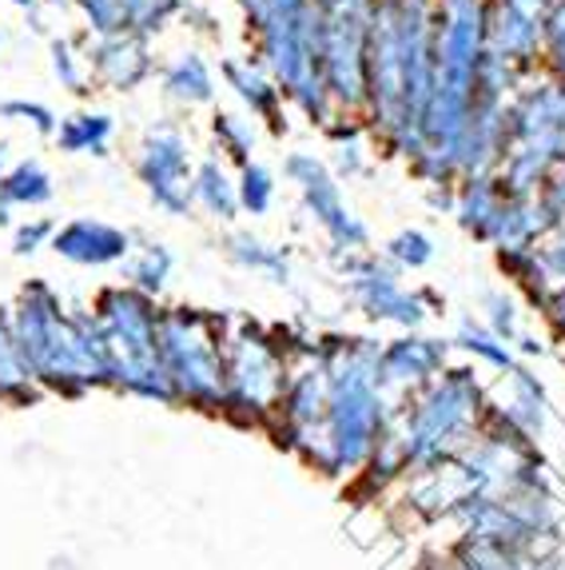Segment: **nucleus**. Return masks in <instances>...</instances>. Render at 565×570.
Wrapping results in <instances>:
<instances>
[{
  "instance_id": "obj_9",
  "label": "nucleus",
  "mask_w": 565,
  "mask_h": 570,
  "mask_svg": "<svg viewBox=\"0 0 565 570\" xmlns=\"http://www.w3.org/2000/svg\"><path fill=\"white\" fill-rule=\"evenodd\" d=\"M85 12L88 32L96 37H156L171 24L176 12H184V0H72Z\"/></svg>"
},
{
  "instance_id": "obj_23",
  "label": "nucleus",
  "mask_w": 565,
  "mask_h": 570,
  "mask_svg": "<svg viewBox=\"0 0 565 570\" xmlns=\"http://www.w3.org/2000/svg\"><path fill=\"white\" fill-rule=\"evenodd\" d=\"M454 343H458V347H466L470 355H478V360L494 363V367H514V352H509V343H502L486 324L462 320L458 332H454Z\"/></svg>"
},
{
  "instance_id": "obj_19",
  "label": "nucleus",
  "mask_w": 565,
  "mask_h": 570,
  "mask_svg": "<svg viewBox=\"0 0 565 570\" xmlns=\"http://www.w3.org/2000/svg\"><path fill=\"white\" fill-rule=\"evenodd\" d=\"M29 360L20 352V340H17V327H12V312L9 307H0V395L12 400V395H24L29 391Z\"/></svg>"
},
{
  "instance_id": "obj_21",
  "label": "nucleus",
  "mask_w": 565,
  "mask_h": 570,
  "mask_svg": "<svg viewBox=\"0 0 565 570\" xmlns=\"http://www.w3.org/2000/svg\"><path fill=\"white\" fill-rule=\"evenodd\" d=\"M211 136H216V148L224 153V160L231 164H251V153H255V124L244 120L239 112H224L219 108L211 116Z\"/></svg>"
},
{
  "instance_id": "obj_34",
  "label": "nucleus",
  "mask_w": 565,
  "mask_h": 570,
  "mask_svg": "<svg viewBox=\"0 0 565 570\" xmlns=\"http://www.w3.org/2000/svg\"><path fill=\"white\" fill-rule=\"evenodd\" d=\"M239 9H244V17H247V24H251L255 17H259V9H264V0H236Z\"/></svg>"
},
{
  "instance_id": "obj_5",
  "label": "nucleus",
  "mask_w": 565,
  "mask_h": 570,
  "mask_svg": "<svg viewBox=\"0 0 565 570\" xmlns=\"http://www.w3.org/2000/svg\"><path fill=\"white\" fill-rule=\"evenodd\" d=\"M335 264H339L343 279H347L350 299L358 304V312L375 320V324H395L406 332H418L430 315L423 292H406L398 284V267L387 256H375V252H335Z\"/></svg>"
},
{
  "instance_id": "obj_4",
  "label": "nucleus",
  "mask_w": 565,
  "mask_h": 570,
  "mask_svg": "<svg viewBox=\"0 0 565 570\" xmlns=\"http://www.w3.org/2000/svg\"><path fill=\"white\" fill-rule=\"evenodd\" d=\"M227 315H216L208 307H171L160 315V360L168 380L176 383L184 395H219L224 387V352L219 343H227Z\"/></svg>"
},
{
  "instance_id": "obj_25",
  "label": "nucleus",
  "mask_w": 565,
  "mask_h": 570,
  "mask_svg": "<svg viewBox=\"0 0 565 570\" xmlns=\"http://www.w3.org/2000/svg\"><path fill=\"white\" fill-rule=\"evenodd\" d=\"M48 52H52V72H57V80H60V88H68V92H76V96H88L92 92V80H88V72H85V57L76 52V45L68 37H52L48 40Z\"/></svg>"
},
{
  "instance_id": "obj_13",
  "label": "nucleus",
  "mask_w": 565,
  "mask_h": 570,
  "mask_svg": "<svg viewBox=\"0 0 565 570\" xmlns=\"http://www.w3.org/2000/svg\"><path fill=\"white\" fill-rule=\"evenodd\" d=\"M446 363V343L430 335H398L378 352V380H426Z\"/></svg>"
},
{
  "instance_id": "obj_18",
  "label": "nucleus",
  "mask_w": 565,
  "mask_h": 570,
  "mask_svg": "<svg viewBox=\"0 0 565 570\" xmlns=\"http://www.w3.org/2000/svg\"><path fill=\"white\" fill-rule=\"evenodd\" d=\"M52 176L40 160H20L0 176V204L4 208H40L52 200Z\"/></svg>"
},
{
  "instance_id": "obj_6",
  "label": "nucleus",
  "mask_w": 565,
  "mask_h": 570,
  "mask_svg": "<svg viewBox=\"0 0 565 570\" xmlns=\"http://www.w3.org/2000/svg\"><path fill=\"white\" fill-rule=\"evenodd\" d=\"M136 176H140L151 204L163 216H188V208L196 204L191 200L196 164H191V144L179 124L160 120L143 132L140 156H136Z\"/></svg>"
},
{
  "instance_id": "obj_12",
  "label": "nucleus",
  "mask_w": 565,
  "mask_h": 570,
  "mask_svg": "<svg viewBox=\"0 0 565 570\" xmlns=\"http://www.w3.org/2000/svg\"><path fill=\"white\" fill-rule=\"evenodd\" d=\"M219 72H224V80L231 85V92L251 108V116L271 124L275 136L287 132V120H282V100H287V96H282V88L275 85V77L267 68L251 65V60H224Z\"/></svg>"
},
{
  "instance_id": "obj_35",
  "label": "nucleus",
  "mask_w": 565,
  "mask_h": 570,
  "mask_svg": "<svg viewBox=\"0 0 565 570\" xmlns=\"http://www.w3.org/2000/svg\"><path fill=\"white\" fill-rule=\"evenodd\" d=\"M4 171H9V144L0 140V176H4Z\"/></svg>"
},
{
  "instance_id": "obj_14",
  "label": "nucleus",
  "mask_w": 565,
  "mask_h": 570,
  "mask_svg": "<svg viewBox=\"0 0 565 570\" xmlns=\"http://www.w3.org/2000/svg\"><path fill=\"white\" fill-rule=\"evenodd\" d=\"M160 85H163V96L176 100V105L199 108L216 100V72H211V65L199 57V52H179L160 72Z\"/></svg>"
},
{
  "instance_id": "obj_28",
  "label": "nucleus",
  "mask_w": 565,
  "mask_h": 570,
  "mask_svg": "<svg viewBox=\"0 0 565 570\" xmlns=\"http://www.w3.org/2000/svg\"><path fill=\"white\" fill-rule=\"evenodd\" d=\"M482 307H486V327H490L502 343L518 340V304H514L506 292H486Z\"/></svg>"
},
{
  "instance_id": "obj_29",
  "label": "nucleus",
  "mask_w": 565,
  "mask_h": 570,
  "mask_svg": "<svg viewBox=\"0 0 565 570\" xmlns=\"http://www.w3.org/2000/svg\"><path fill=\"white\" fill-rule=\"evenodd\" d=\"M542 45H546V60L557 77L565 80V0H554V9L546 12L542 24Z\"/></svg>"
},
{
  "instance_id": "obj_17",
  "label": "nucleus",
  "mask_w": 565,
  "mask_h": 570,
  "mask_svg": "<svg viewBox=\"0 0 565 570\" xmlns=\"http://www.w3.org/2000/svg\"><path fill=\"white\" fill-rule=\"evenodd\" d=\"M191 200L204 204V212L216 216V219H236L239 216V188L216 156L204 160V164H196V176H191Z\"/></svg>"
},
{
  "instance_id": "obj_32",
  "label": "nucleus",
  "mask_w": 565,
  "mask_h": 570,
  "mask_svg": "<svg viewBox=\"0 0 565 570\" xmlns=\"http://www.w3.org/2000/svg\"><path fill=\"white\" fill-rule=\"evenodd\" d=\"M184 20H191V29L204 32V37H216V17L208 9H199V4H184Z\"/></svg>"
},
{
  "instance_id": "obj_8",
  "label": "nucleus",
  "mask_w": 565,
  "mask_h": 570,
  "mask_svg": "<svg viewBox=\"0 0 565 570\" xmlns=\"http://www.w3.org/2000/svg\"><path fill=\"white\" fill-rule=\"evenodd\" d=\"M96 324L105 327L112 347V371L120 363L156 360L160 355V307L156 299L136 287H105L96 295Z\"/></svg>"
},
{
  "instance_id": "obj_2",
  "label": "nucleus",
  "mask_w": 565,
  "mask_h": 570,
  "mask_svg": "<svg viewBox=\"0 0 565 570\" xmlns=\"http://www.w3.org/2000/svg\"><path fill=\"white\" fill-rule=\"evenodd\" d=\"M20 352L29 360V371L52 387H85V383L112 380V347L105 340V327L96 324L92 312H65L60 295L44 284L20 287V299L12 307Z\"/></svg>"
},
{
  "instance_id": "obj_20",
  "label": "nucleus",
  "mask_w": 565,
  "mask_h": 570,
  "mask_svg": "<svg viewBox=\"0 0 565 570\" xmlns=\"http://www.w3.org/2000/svg\"><path fill=\"white\" fill-rule=\"evenodd\" d=\"M171 252L163 244H143L140 256L136 259H123V276H128V287H136V292L143 295H156L168 287V276H171Z\"/></svg>"
},
{
  "instance_id": "obj_30",
  "label": "nucleus",
  "mask_w": 565,
  "mask_h": 570,
  "mask_svg": "<svg viewBox=\"0 0 565 570\" xmlns=\"http://www.w3.org/2000/svg\"><path fill=\"white\" fill-rule=\"evenodd\" d=\"M52 236H57V224L44 216H32L12 232V252L17 256H37L40 247H52Z\"/></svg>"
},
{
  "instance_id": "obj_1",
  "label": "nucleus",
  "mask_w": 565,
  "mask_h": 570,
  "mask_svg": "<svg viewBox=\"0 0 565 570\" xmlns=\"http://www.w3.org/2000/svg\"><path fill=\"white\" fill-rule=\"evenodd\" d=\"M434 85V4L375 0L367 45V112L395 156L415 160Z\"/></svg>"
},
{
  "instance_id": "obj_31",
  "label": "nucleus",
  "mask_w": 565,
  "mask_h": 570,
  "mask_svg": "<svg viewBox=\"0 0 565 570\" xmlns=\"http://www.w3.org/2000/svg\"><path fill=\"white\" fill-rule=\"evenodd\" d=\"M367 171V156L358 148V140H347L335 148V180H355Z\"/></svg>"
},
{
  "instance_id": "obj_10",
  "label": "nucleus",
  "mask_w": 565,
  "mask_h": 570,
  "mask_svg": "<svg viewBox=\"0 0 565 570\" xmlns=\"http://www.w3.org/2000/svg\"><path fill=\"white\" fill-rule=\"evenodd\" d=\"M85 65L96 85L112 88V92H132L156 72L148 37L123 32V37H96L92 48L85 52Z\"/></svg>"
},
{
  "instance_id": "obj_26",
  "label": "nucleus",
  "mask_w": 565,
  "mask_h": 570,
  "mask_svg": "<svg viewBox=\"0 0 565 570\" xmlns=\"http://www.w3.org/2000/svg\"><path fill=\"white\" fill-rule=\"evenodd\" d=\"M383 256H387L395 267H403V272H418V267H426L434 259V239L418 228H406L387 239Z\"/></svg>"
},
{
  "instance_id": "obj_7",
  "label": "nucleus",
  "mask_w": 565,
  "mask_h": 570,
  "mask_svg": "<svg viewBox=\"0 0 565 570\" xmlns=\"http://www.w3.org/2000/svg\"><path fill=\"white\" fill-rule=\"evenodd\" d=\"M282 176L299 188L303 208L311 212V219L327 232V239L335 244V252H367L370 244V228L355 212L347 208L339 191L335 171L319 160L315 153H291L282 160Z\"/></svg>"
},
{
  "instance_id": "obj_27",
  "label": "nucleus",
  "mask_w": 565,
  "mask_h": 570,
  "mask_svg": "<svg viewBox=\"0 0 565 570\" xmlns=\"http://www.w3.org/2000/svg\"><path fill=\"white\" fill-rule=\"evenodd\" d=\"M0 120H12V124H32L40 136H57L60 128V116L52 112L48 105L40 100H24V96H12V100H0Z\"/></svg>"
},
{
  "instance_id": "obj_11",
  "label": "nucleus",
  "mask_w": 565,
  "mask_h": 570,
  "mask_svg": "<svg viewBox=\"0 0 565 570\" xmlns=\"http://www.w3.org/2000/svg\"><path fill=\"white\" fill-rule=\"evenodd\" d=\"M52 252L68 264H80V267H112L123 264V259L132 256V236L116 224H105V219H68L65 228H57L52 236Z\"/></svg>"
},
{
  "instance_id": "obj_16",
  "label": "nucleus",
  "mask_w": 565,
  "mask_h": 570,
  "mask_svg": "<svg viewBox=\"0 0 565 570\" xmlns=\"http://www.w3.org/2000/svg\"><path fill=\"white\" fill-rule=\"evenodd\" d=\"M112 132H116V120L108 112H72L60 120L52 140L68 156H108Z\"/></svg>"
},
{
  "instance_id": "obj_33",
  "label": "nucleus",
  "mask_w": 565,
  "mask_h": 570,
  "mask_svg": "<svg viewBox=\"0 0 565 570\" xmlns=\"http://www.w3.org/2000/svg\"><path fill=\"white\" fill-rule=\"evenodd\" d=\"M514 343H518V347H522L526 355H537V352H542V340H537V335H518Z\"/></svg>"
},
{
  "instance_id": "obj_36",
  "label": "nucleus",
  "mask_w": 565,
  "mask_h": 570,
  "mask_svg": "<svg viewBox=\"0 0 565 570\" xmlns=\"http://www.w3.org/2000/svg\"><path fill=\"white\" fill-rule=\"evenodd\" d=\"M9 4H17V9H37V0H9Z\"/></svg>"
},
{
  "instance_id": "obj_3",
  "label": "nucleus",
  "mask_w": 565,
  "mask_h": 570,
  "mask_svg": "<svg viewBox=\"0 0 565 570\" xmlns=\"http://www.w3.org/2000/svg\"><path fill=\"white\" fill-rule=\"evenodd\" d=\"M375 0H311V40L330 105L367 108V45Z\"/></svg>"
},
{
  "instance_id": "obj_15",
  "label": "nucleus",
  "mask_w": 565,
  "mask_h": 570,
  "mask_svg": "<svg viewBox=\"0 0 565 570\" xmlns=\"http://www.w3.org/2000/svg\"><path fill=\"white\" fill-rule=\"evenodd\" d=\"M224 256L236 267H244V272L271 279V284H287V279H291V256H287V247L267 244V239L251 236V232H231V236L224 239Z\"/></svg>"
},
{
  "instance_id": "obj_24",
  "label": "nucleus",
  "mask_w": 565,
  "mask_h": 570,
  "mask_svg": "<svg viewBox=\"0 0 565 570\" xmlns=\"http://www.w3.org/2000/svg\"><path fill=\"white\" fill-rule=\"evenodd\" d=\"M498 267L506 272V279L522 284L529 292V299L537 304V287H546V267L537 259V247H498Z\"/></svg>"
},
{
  "instance_id": "obj_22",
  "label": "nucleus",
  "mask_w": 565,
  "mask_h": 570,
  "mask_svg": "<svg viewBox=\"0 0 565 570\" xmlns=\"http://www.w3.org/2000/svg\"><path fill=\"white\" fill-rule=\"evenodd\" d=\"M239 212H247V216H267L275 204V171L267 168V164L251 160L239 168Z\"/></svg>"
}]
</instances>
